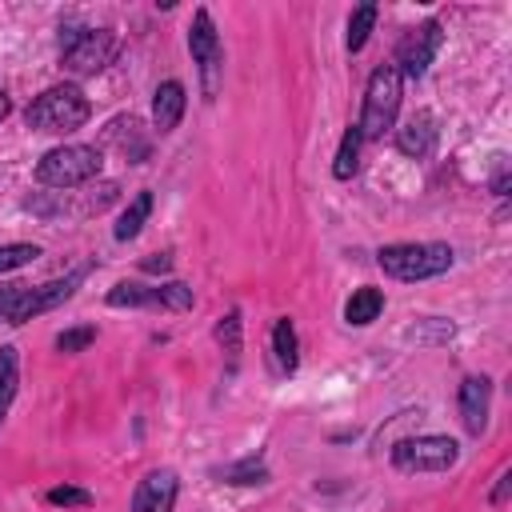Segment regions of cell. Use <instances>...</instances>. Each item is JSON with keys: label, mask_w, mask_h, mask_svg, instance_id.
<instances>
[{"label": "cell", "mask_w": 512, "mask_h": 512, "mask_svg": "<svg viewBox=\"0 0 512 512\" xmlns=\"http://www.w3.org/2000/svg\"><path fill=\"white\" fill-rule=\"evenodd\" d=\"M92 272V264L72 268L60 280H44V284H20V280H0V324H24L40 312L60 308L64 300H72V292L84 284V276Z\"/></svg>", "instance_id": "obj_1"}, {"label": "cell", "mask_w": 512, "mask_h": 512, "mask_svg": "<svg viewBox=\"0 0 512 512\" xmlns=\"http://www.w3.org/2000/svg\"><path fill=\"white\" fill-rule=\"evenodd\" d=\"M88 116H92V104L80 92V84H52L24 108V124L32 132H48V136H68V132L84 128Z\"/></svg>", "instance_id": "obj_2"}, {"label": "cell", "mask_w": 512, "mask_h": 512, "mask_svg": "<svg viewBox=\"0 0 512 512\" xmlns=\"http://www.w3.org/2000/svg\"><path fill=\"white\" fill-rule=\"evenodd\" d=\"M452 260H456V252L440 240H404V244H384L376 252V264L384 268V276L404 280V284L444 276L452 268Z\"/></svg>", "instance_id": "obj_3"}, {"label": "cell", "mask_w": 512, "mask_h": 512, "mask_svg": "<svg viewBox=\"0 0 512 512\" xmlns=\"http://www.w3.org/2000/svg\"><path fill=\"white\" fill-rule=\"evenodd\" d=\"M400 100H404L400 72L392 68V60L388 64H376L372 76H368V84H364V104H360V120H356L360 136L364 140H380L384 132H392L396 128V116H400Z\"/></svg>", "instance_id": "obj_4"}, {"label": "cell", "mask_w": 512, "mask_h": 512, "mask_svg": "<svg viewBox=\"0 0 512 512\" xmlns=\"http://www.w3.org/2000/svg\"><path fill=\"white\" fill-rule=\"evenodd\" d=\"M100 168H104V152H100L96 144H56V148H48V152L40 156L36 180H40L44 188L68 192V188L92 184V180L100 176Z\"/></svg>", "instance_id": "obj_5"}, {"label": "cell", "mask_w": 512, "mask_h": 512, "mask_svg": "<svg viewBox=\"0 0 512 512\" xmlns=\"http://www.w3.org/2000/svg\"><path fill=\"white\" fill-rule=\"evenodd\" d=\"M120 40L112 28H60V68L72 76H96L112 64Z\"/></svg>", "instance_id": "obj_6"}, {"label": "cell", "mask_w": 512, "mask_h": 512, "mask_svg": "<svg viewBox=\"0 0 512 512\" xmlns=\"http://www.w3.org/2000/svg\"><path fill=\"white\" fill-rule=\"evenodd\" d=\"M188 52H192V64H196V72H200V92H204V100H216V92H220V84H224V44H220V32H216L208 8H196V12H192V24H188Z\"/></svg>", "instance_id": "obj_7"}, {"label": "cell", "mask_w": 512, "mask_h": 512, "mask_svg": "<svg viewBox=\"0 0 512 512\" xmlns=\"http://www.w3.org/2000/svg\"><path fill=\"white\" fill-rule=\"evenodd\" d=\"M104 300H108V308H160V312H188L196 304V296L184 280H160V284L120 280L108 288Z\"/></svg>", "instance_id": "obj_8"}, {"label": "cell", "mask_w": 512, "mask_h": 512, "mask_svg": "<svg viewBox=\"0 0 512 512\" xmlns=\"http://www.w3.org/2000/svg\"><path fill=\"white\" fill-rule=\"evenodd\" d=\"M460 460V444L452 436H404L392 444V464L400 472H448Z\"/></svg>", "instance_id": "obj_9"}, {"label": "cell", "mask_w": 512, "mask_h": 512, "mask_svg": "<svg viewBox=\"0 0 512 512\" xmlns=\"http://www.w3.org/2000/svg\"><path fill=\"white\" fill-rule=\"evenodd\" d=\"M440 44H444V24H440V20H424V24L408 28V32L400 36L396 60H392V68L400 72V80H420V76L428 72V64L436 60Z\"/></svg>", "instance_id": "obj_10"}, {"label": "cell", "mask_w": 512, "mask_h": 512, "mask_svg": "<svg viewBox=\"0 0 512 512\" xmlns=\"http://www.w3.org/2000/svg\"><path fill=\"white\" fill-rule=\"evenodd\" d=\"M176 496H180V476L172 468H152L136 484L128 512H172L176 508Z\"/></svg>", "instance_id": "obj_11"}, {"label": "cell", "mask_w": 512, "mask_h": 512, "mask_svg": "<svg viewBox=\"0 0 512 512\" xmlns=\"http://www.w3.org/2000/svg\"><path fill=\"white\" fill-rule=\"evenodd\" d=\"M456 408H460V424L468 436H480L488 428V408H492V380L488 376H464L460 392H456Z\"/></svg>", "instance_id": "obj_12"}, {"label": "cell", "mask_w": 512, "mask_h": 512, "mask_svg": "<svg viewBox=\"0 0 512 512\" xmlns=\"http://www.w3.org/2000/svg\"><path fill=\"white\" fill-rule=\"evenodd\" d=\"M436 116L432 112H412L404 124H396V152H404L408 160H424L436 148Z\"/></svg>", "instance_id": "obj_13"}, {"label": "cell", "mask_w": 512, "mask_h": 512, "mask_svg": "<svg viewBox=\"0 0 512 512\" xmlns=\"http://www.w3.org/2000/svg\"><path fill=\"white\" fill-rule=\"evenodd\" d=\"M184 108H188V96H184V84L180 80L156 84V92H152V128L156 132H176Z\"/></svg>", "instance_id": "obj_14"}, {"label": "cell", "mask_w": 512, "mask_h": 512, "mask_svg": "<svg viewBox=\"0 0 512 512\" xmlns=\"http://www.w3.org/2000/svg\"><path fill=\"white\" fill-rule=\"evenodd\" d=\"M272 360L284 376H292L300 368V336H296V324L288 316H280L272 324Z\"/></svg>", "instance_id": "obj_15"}, {"label": "cell", "mask_w": 512, "mask_h": 512, "mask_svg": "<svg viewBox=\"0 0 512 512\" xmlns=\"http://www.w3.org/2000/svg\"><path fill=\"white\" fill-rule=\"evenodd\" d=\"M380 312H384V292H380V288H372V284L356 288V292L344 300V320H348L352 328H368Z\"/></svg>", "instance_id": "obj_16"}, {"label": "cell", "mask_w": 512, "mask_h": 512, "mask_svg": "<svg viewBox=\"0 0 512 512\" xmlns=\"http://www.w3.org/2000/svg\"><path fill=\"white\" fill-rule=\"evenodd\" d=\"M16 392H20V352H16V344H4L0 348V428L12 412Z\"/></svg>", "instance_id": "obj_17"}, {"label": "cell", "mask_w": 512, "mask_h": 512, "mask_svg": "<svg viewBox=\"0 0 512 512\" xmlns=\"http://www.w3.org/2000/svg\"><path fill=\"white\" fill-rule=\"evenodd\" d=\"M148 216H152V192H136V196L128 200V208L120 212V220H116L112 236H116L120 244L136 240V236H140V228L148 224Z\"/></svg>", "instance_id": "obj_18"}, {"label": "cell", "mask_w": 512, "mask_h": 512, "mask_svg": "<svg viewBox=\"0 0 512 512\" xmlns=\"http://www.w3.org/2000/svg\"><path fill=\"white\" fill-rule=\"evenodd\" d=\"M360 144H364L360 128H356V124H348V128H344V136H340L336 160H332V176H336V180H352V176H356V168H360Z\"/></svg>", "instance_id": "obj_19"}, {"label": "cell", "mask_w": 512, "mask_h": 512, "mask_svg": "<svg viewBox=\"0 0 512 512\" xmlns=\"http://www.w3.org/2000/svg\"><path fill=\"white\" fill-rule=\"evenodd\" d=\"M376 16H380V8H376L372 0L360 4V8H352L348 32H344V48H348V52H360V48L368 44V36H372V28H376Z\"/></svg>", "instance_id": "obj_20"}, {"label": "cell", "mask_w": 512, "mask_h": 512, "mask_svg": "<svg viewBox=\"0 0 512 512\" xmlns=\"http://www.w3.org/2000/svg\"><path fill=\"white\" fill-rule=\"evenodd\" d=\"M212 336H216V344L228 352V360H232V368H236V360H240V348H244V320H240V308H228L220 320H216V328H212Z\"/></svg>", "instance_id": "obj_21"}, {"label": "cell", "mask_w": 512, "mask_h": 512, "mask_svg": "<svg viewBox=\"0 0 512 512\" xmlns=\"http://www.w3.org/2000/svg\"><path fill=\"white\" fill-rule=\"evenodd\" d=\"M212 476L224 480V484H264V480H268V464H264L260 456H244V460H236V464L216 468Z\"/></svg>", "instance_id": "obj_22"}, {"label": "cell", "mask_w": 512, "mask_h": 512, "mask_svg": "<svg viewBox=\"0 0 512 512\" xmlns=\"http://www.w3.org/2000/svg\"><path fill=\"white\" fill-rule=\"evenodd\" d=\"M44 500L52 508H92L96 504V496L88 488H76V484H56V488L44 492Z\"/></svg>", "instance_id": "obj_23"}, {"label": "cell", "mask_w": 512, "mask_h": 512, "mask_svg": "<svg viewBox=\"0 0 512 512\" xmlns=\"http://www.w3.org/2000/svg\"><path fill=\"white\" fill-rule=\"evenodd\" d=\"M92 340H96V324H76V328L56 332V340H52V344H56L60 352H68V356H72V352H84Z\"/></svg>", "instance_id": "obj_24"}, {"label": "cell", "mask_w": 512, "mask_h": 512, "mask_svg": "<svg viewBox=\"0 0 512 512\" xmlns=\"http://www.w3.org/2000/svg\"><path fill=\"white\" fill-rule=\"evenodd\" d=\"M40 256V244H0V276L32 264Z\"/></svg>", "instance_id": "obj_25"}, {"label": "cell", "mask_w": 512, "mask_h": 512, "mask_svg": "<svg viewBox=\"0 0 512 512\" xmlns=\"http://www.w3.org/2000/svg\"><path fill=\"white\" fill-rule=\"evenodd\" d=\"M508 488H512V468H500V476H496V488L488 492V504H492V508H504V500H508Z\"/></svg>", "instance_id": "obj_26"}, {"label": "cell", "mask_w": 512, "mask_h": 512, "mask_svg": "<svg viewBox=\"0 0 512 512\" xmlns=\"http://www.w3.org/2000/svg\"><path fill=\"white\" fill-rule=\"evenodd\" d=\"M140 268H144V272H168V268H172V256H168V252H156V256H148Z\"/></svg>", "instance_id": "obj_27"}, {"label": "cell", "mask_w": 512, "mask_h": 512, "mask_svg": "<svg viewBox=\"0 0 512 512\" xmlns=\"http://www.w3.org/2000/svg\"><path fill=\"white\" fill-rule=\"evenodd\" d=\"M12 112V100H8V92H0V120Z\"/></svg>", "instance_id": "obj_28"}]
</instances>
